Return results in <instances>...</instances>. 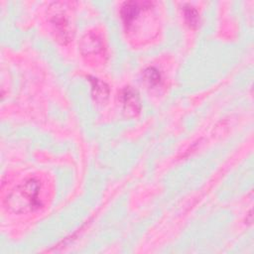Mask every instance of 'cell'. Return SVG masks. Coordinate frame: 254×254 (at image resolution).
<instances>
[{"label":"cell","mask_w":254,"mask_h":254,"mask_svg":"<svg viewBox=\"0 0 254 254\" xmlns=\"http://www.w3.org/2000/svg\"><path fill=\"white\" fill-rule=\"evenodd\" d=\"M40 192V182L35 178L27 179L8 193L5 198L6 206L16 213L34 211L42 206Z\"/></svg>","instance_id":"cell-1"},{"label":"cell","mask_w":254,"mask_h":254,"mask_svg":"<svg viewBox=\"0 0 254 254\" xmlns=\"http://www.w3.org/2000/svg\"><path fill=\"white\" fill-rule=\"evenodd\" d=\"M153 2L150 1H128L121 7V18L127 29L139 18L140 14L153 7Z\"/></svg>","instance_id":"cell-2"},{"label":"cell","mask_w":254,"mask_h":254,"mask_svg":"<svg viewBox=\"0 0 254 254\" xmlns=\"http://www.w3.org/2000/svg\"><path fill=\"white\" fill-rule=\"evenodd\" d=\"M79 49L83 57L92 58L104 54V46L101 38L93 32L84 35L80 41Z\"/></svg>","instance_id":"cell-3"},{"label":"cell","mask_w":254,"mask_h":254,"mask_svg":"<svg viewBox=\"0 0 254 254\" xmlns=\"http://www.w3.org/2000/svg\"><path fill=\"white\" fill-rule=\"evenodd\" d=\"M120 98L123 104L124 111L127 113V115L134 116L140 112V98L137 91L134 90L132 87H125L120 94Z\"/></svg>","instance_id":"cell-4"},{"label":"cell","mask_w":254,"mask_h":254,"mask_svg":"<svg viewBox=\"0 0 254 254\" xmlns=\"http://www.w3.org/2000/svg\"><path fill=\"white\" fill-rule=\"evenodd\" d=\"M53 24L55 25L57 32L59 33V38L63 43H65L68 41L69 36H68V30H67V21L66 19L63 16V14L61 13H56L53 16V20H52Z\"/></svg>","instance_id":"cell-5"},{"label":"cell","mask_w":254,"mask_h":254,"mask_svg":"<svg viewBox=\"0 0 254 254\" xmlns=\"http://www.w3.org/2000/svg\"><path fill=\"white\" fill-rule=\"evenodd\" d=\"M89 81L91 82L92 95L97 101H104L109 94V88L103 81L98 78L89 77Z\"/></svg>","instance_id":"cell-6"},{"label":"cell","mask_w":254,"mask_h":254,"mask_svg":"<svg viewBox=\"0 0 254 254\" xmlns=\"http://www.w3.org/2000/svg\"><path fill=\"white\" fill-rule=\"evenodd\" d=\"M184 17L187 24L190 28H196L199 23V15L198 12L191 6H186L183 9Z\"/></svg>","instance_id":"cell-7"},{"label":"cell","mask_w":254,"mask_h":254,"mask_svg":"<svg viewBox=\"0 0 254 254\" xmlns=\"http://www.w3.org/2000/svg\"><path fill=\"white\" fill-rule=\"evenodd\" d=\"M143 78L151 86H155V85L159 84L161 81L160 72L155 67L146 68L143 73Z\"/></svg>","instance_id":"cell-8"}]
</instances>
